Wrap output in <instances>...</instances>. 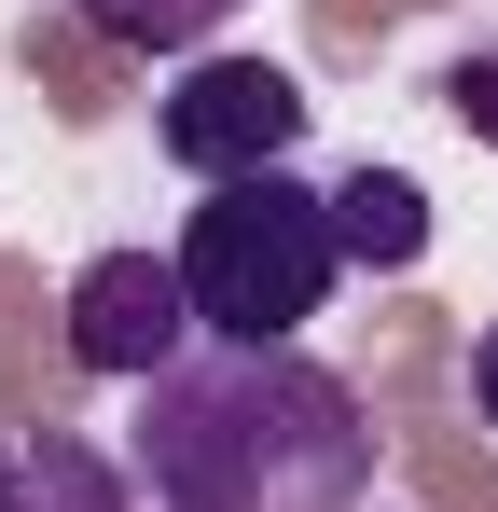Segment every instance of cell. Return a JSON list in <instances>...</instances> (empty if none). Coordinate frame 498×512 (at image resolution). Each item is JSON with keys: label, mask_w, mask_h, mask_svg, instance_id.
Wrapping results in <instances>:
<instances>
[{"label": "cell", "mask_w": 498, "mask_h": 512, "mask_svg": "<svg viewBox=\"0 0 498 512\" xmlns=\"http://www.w3.org/2000/svg\"><path fill=\"white\" fill-rule=\"evenodd\" d=\"M222 14H236V0H83V28L125 42V56H194Z\"/></svg>", "instance_id": "52a82bcc"}, {"label": "cell", "mask_w": 498, "mask_h": 512, "mask_svg": "<svg viewBox=\"0 0 498 512\" xmlns=\"http://www.w3.org/2000/svg\"><path fill=\"white\" fill-rule=\"evenodd\" d=\"M0 512H139V471L97 457L83 429H28L0 443Z\"/></svg>", "instance_id": "5b68a950"}, {"label": "cell", "mask_w": 498, "mask_h": 512, "mask_svg": "<svg viewBox=\"0 0 498 512\" xmlns=\"http://www.w3.org/2000/svg\"><path fill=\"white\" fill-rule=\"evenodd\" d=\"M139 499L153 512H360L374 429L360 388L305 346H194L139 388Z\"/></svg>", "instance_id": "6da1fadb"}, {"label": "cell", "mask_w": 498, "mask_h": 512, "mask_svg": "<svg viewBox=\"0 0 498 512\" xmlns=\"http://www.w3.org/2000/svg\"><path fill=\"white\" fill-rule=\"evenodd\" d=\"M153 139H166V167H194V180H263V167H291V139H305V84L277 56H194L166 84Z\"/></svg>", "instance_id": "3957f363"}, {"label": "cell", "mask_w": 498, "mask_h": 512, "mask_svg": "<svg viewBox=\"0 0 498 512\" xmlns=\"http://www.w3.org/2000/svg\"><path fill=\"white\" fill-rule=\"evenodd\" d=\"M471 416L498 429V319H485V333H471Z\"/></svg>", "instance_id": "9c48e42d"}, {"label": "cell", "mask_w": 498, "mask_h": 512, "mask_svg": "<svg viewBox=\"0 0 498 512\" xmlns=\"http://www.w3.org/2000/svg\"><path fill=\"white\" fill-rule=\"evenodd\" d=\"M443 97H457V125H471V139L498 153V42H471V56H457V84H443Z\"/></svg>", "instance_id": "ba28073f"}, {"label": "cell", "mask_w": 498, "mask_h": 512, "mask_svg": "<svg viewBox=\"0 0 498 512\" xmlns=\"http://www.w3.org/2000/svg\"><path fill=\"white\" fill-rule=\"evenodd\" d=\"M194 291H180V263L153 250H97L70 277V360L83 374H111V388H153L166 360H194Z\"/></svg>", "instance_id": "277c9868"}, {"label": "cell", "mask_w": 498, "mask_h": 512, "mask_svg": "<svg viewBox=\"0 0 498 512\" xmlns=\"http://www.w3.org/2000/svg\"><path fill=\"white\" fill-rule=\"evenodd\" d=\"M332 236H346V263L402 277V263H429V194H415L402 167H346L332 180Z\"/></svg>", "instance_id": "8992f818"}, {"label": "cell", "mask_w": 498, "mask_h": 512, "mask_svg": "<svg viewBox=\"0 0 498 512\" xmlns=\"http://www.w3.org/2000/svg\"><path fill=\"white\" fill-rule=\"evenodd\" d=\"M180 291H194V333L208 346H291L319 319V291L346 277V236H332V194L291 167L263 180H208V208L180 222Z\"/></svg>", "instance_id": "7a4b0ae2"}]
</instances>
